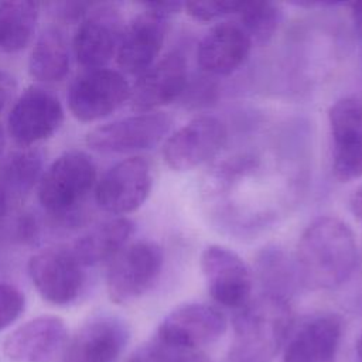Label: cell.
<instances>
[{"mask_svg": "<svg viewBox=\"0 0 362 362\" xmlns=\"http://www.w3.org/2000/svg\"><path fill=\"white\" fill-rule=\"evenodd\" d=\"M25 297L23 291L10 283H0V331L10 327L23 314Z\"/></svg>", "mask_w": 362, "mask_h": 362, "instance_id": "cell-27", "label": "cell"}, {"mask_svg": "<svg viewBox=\"0 0 362 362\" xmlns=\"http://www.w3.org/2000/svg\"><path fill=\"white\" fill-rule=\"evenodd\" d=\"M226 331V318L208 304H184L173 310L158 325L156 339L170 348L197 351L215 342Z\"/></svg>", "mask_w": 362, "mask_h": 362, "instance_id": "cell-14", "label": "cell"}, {"mask_svg": "<svg viewBox=\"0 0 362 362\" xmlns=\"http://www.w3.org/2000/svg\"><path fill=\"white\" fill-rule=\"evenodd\" d=\"M98 182L93 160L85 151L69 150L42 173L37 195L41 206L55 218H74Z\"/></svg>", "mask_w": 362, "mask_h": 362, "instance_id": "cell-3", "label": "cell"}, {"mask_svg": "<svg viewBox=\"0 0 362 362\" xmlns=\"http://www.w3.org/2000/svg\"><path fill=\"white\" fill-rule=\"evenodd\" d=\"M68 328L57 315H38L16 328L3 344L13 362H54L68 344Z\"/></svg>", "mask_w": 362, "mask_h": 362, "instance_id": "cell-15", "label": "cell"}, {"mask_svg": "<svg viewBox=\"0 0 362 362\" xmlns=\"http://www.w3.org/2000/svg\"><path fill=\"white\" fill-rule=\"evenodd\" d=\"M173 119L163 112H146L113 120L92 129L86 144L100 153H134L150 150L168 134Z\"/></svg>", "mask_w": 362, "mask_h": 362, "instance_id": "cell-7", "label": "cell"}, {"mask_svg": "<svg viewBox=\"0 0 362 362\" xmlns=\"http://www.w3.org/2000/svg\"><path fill=\"white\" fill-rule=\"evenodd\" d=\"M124 20L116 4H93L78 24L72 48L76 61L88 69L106 68L117 54Z\"/></svg>", "mask_w": 362, "mask_h": 362, "instance_id": "cell-9", "label": "cell"}, {"mask_svg": "<svg viewBox=\"0 0 362 362\" xmlns=\"http://www.w3.org/2000/svg\"><path fill=\"white\" fill-rule=\"evenodd\" d=\"M235 14L252 44L257 45L267 44L281 21V10L272 1H239Z\"/></svg>", "mask_w": 362, "mask_h": 362, "instance_id": "cell-26", "label": "cell"}, {"mask_svg": "<svg viewBox=\"0 0 362 362\" xmlns=\"http://www.w3.org/2000/svg\"><path fill=\"white\" fill-rule=\"evenodd\" d=\"M349 208H351L354 216L362 225V185L352 192V195L349 198Z\"/></svg>", "mask_w": 362, "mask_h": 362, "instance_id": "cell-36", "label": "cell"}, {"mask_svg": "<svg viewBox=\"0 0 362 362\" xmlns=\"http://www.w3.org/2000/svg\"><path fill=\"white\" fill-rule=\"evenodd\" d=\"M64 122L59 99L41 86L27 88L13 103L7 117L10 136L21 146H33L54 136Z\"/></svg>", "mask_w": 362, "mask_h": 362, "instance_id": "cell-13", "label": "cell"}, {"mask_svg": "<svg viewBox=\"0 0 362 362\" xmlns=\"http://www.w3.org/2000/svg\"><path fill=\"white\" fill-rule=\"evenodd\" d=\"M16 90H17L16 78L6 71H0V112L10 103V100L16 95Z\"/></svg>", "mask_w": 362, "mask_h": 362, "instance_id": "cell-33", "label": "cell"}, {"mask_svg": "<svg viewBox=\"0 0 362 362\" xmlns=\"http://www.w3.org/2000/svg\"><path fill=\"white\" fill-rule=\"evenodd\" d=\"M359 304H361L359 307H362V296H361V298H359Z\"/></svg>", "mask_w": 362, "mask_h": 362, "instance_id": "cell-41", "label": "cell"}, {"mask_svg": "<svg viewBox=\"0 0 362 362\" xmlns=\"http://www.w3.org/2000/svg\"><path fill=\"white\" fill-rule=\"evenodd\" d=\"M164 346L167 349V362H211L204 354L198 351H184V349L170 348L167 345Z\"/></svg>", "mask_w": 362, "mask_h": 362, "instance_id": "cell-35", "label": "cell"}, {"mask_svg": "<svg viewBox=\"0 0 362 362\" xmlns=\"http://www.w3.org/2000/svg\"><path fill=\"white\" fill-rule=\"evenodd\" d=\"M349 7H351V16L356 30L362 33V3H351Z\"/></svg>", "mask_w": 362, "mask_h": 362, "instance_id": "cell-38", "label": "cell"}, {"mask_svg": "<svg viewBox=\"0 0 362 362\" xmlns=\"http://www.w3.org/2000/svg\"><path fill=\"white\" fill-rule=\"evenodd\" d=\"M332 139V174L339 182L362 177V102L345 96L328 110Z\"/></svg>", "mask_w": 362, "mask_h": 362, "instance_id": "cell-12", "label": "cell"}, {"mask_svg": "<svg viewBox=\"0 0 362 362\" xmlns=\"http://www.w3.org/2000/svg\"><path fill=\"white\" fill-rule=\"evenodd\" d=\"M69 47L65 33L57 27L45 28L37 38L30 58L28 74L42 83L62 81L69 72Z\"/></svg>", "mask_w": 362, "mask_h": 362, "instance_id": "cell-22", "label": "cell"}, {"mask_svg": "<svg viewBox=\"0 0 362 362\" xmlns=\"http://www.w3.org/2000/svg\"><path fill=\"white\" fill-rule=\"evenodd\" d=\"M164 256L151 240L129 243L109 264L106 288L116 304H129L143 297L158 280Z\"/></svg>", "mask_w": 362, "mask_h": 362, "instance_id": "cell-4", "label": "cell"}, {"mask_svg": "<svg viewBox=\"0 0 362 362\" xmlns=\"http://www.w3.org/2000/svg\"><path fill=\"white\" fill-rule=\"evenodd\" d=\"M356 260L354 232L335 216L314 219L301 233L294 257L300 283L310 290L342 286L354 274Z\"/></svg>", "mask_w": 362, "mask_h": 362, "instance_id": "cell-1", "label": "cell"}, {"mask_svg": "<svg viewBox=\"0 0 362 362\" xmlns=\"http://www.w3.org/2000/svg\"><path fill=\"white\" fill-rule=\"evenodd\" d=\"M126 362H164V356L158 344L153 339L151 342L141 346L134 352Z\"/></svg>", "mask_w": 362, "mask_h": 362, "instance_id": "cell-32", "label": "cell"}, {"mask_svg": "<svg viewBox=\"0 0 362 362\" xmlns=\"http://www.w3.org/2000/svg\"><path fill=\"white\" fill-rule=\"evenodd\" d=\"M51 7V11L58 21L79 24L93 4L88 1H57L52 3Z\"/></svg>", "mask_w": 362, "mask_h": 362, "instance_id": "cell-29", "label": "cell"}, {"mask_svg": "<svg viewBox=\"0 0 362 362\" xmlns=\"http://www.w3.org/2000/svg\"><path fill=\"white\" fill-rule=\"evenodd\" d=\"M144 10H148L160 17H164L168 20V17L177 14L184 8V3L181 1H150L143 3Z\"/></svg>", "mask_w": 362, "mask_h": 362, "instance_id": "cell-34", "label": "cell"}, {"mask_svg": "<svg viewBox=\"0 0 362 362\" xmlns=\"http://www.w3.org/2000/svg\"><path fill=\"white\" fill-rule=\"evenodd\" d=\"M256 273L266 294L286 300L301 286L294 259L274 246H267L257 255Z\"/></svg>", "mask_w": 362, "mask_h": 362, "instance_id": "cell-25", "label": "cell"}, {"mask_svg": "<svg viewBox=\"0 0 362 362\" xmlns=\"http://www.w3.org/2000/svg\"><path fill=\"white\" fill-rule=\"evenodd\" d=\"M167 31V18L148 10L137 14L126 27L117 48L119 66L132 75H141L157 62Z\"/></svg>", "mask_w": 362, "mask_h": 362, "instance_id": "cell-19", "label": "cell"}, {"mask_svg": "<svg viewBox=\"0 0 362 362\" xmlns=\"http://www.w3.org/2000/svg\"><path fill=\"white\" fill-rule=\"evenodd\" d=\"M28 277L38 294L54 305L75 301L85 284L83 266L72 249L47 247L34 253L27 263Z\"/></svg>", "mask_w": 362, "mask_h": 362, "instance_id": "cell-6", "label": "cell"}, {"mask_svg": "<svg viewBox=\"0 0 362 362\" xmlns=\"http://www.w3.org/2000/svg\"><path fill=\"white\" fill-rule=\"evenodd\" d=\"M342 331L344 322L338 314L307 317L291 328L281 362H335Z\"/></svg>", "mask_w": 362, "mask_h": 362, "instance_id": "cell-17", "label": "cell"}, {"mask_svg": "<svg viewBox=\"0 0 362 362\" xmlns=\"http://www.w3.org/2000/svg\"><path fill=\"white\" fill-rule=\"evenodd\" d=\"M355 351H356V358H358V362H362V332L359 334L358 339H356V344H355Z\"/></svg>", "mask_w": 362, "mask_h": 362, "instance_id": "cell-39", "label": "cell"}, {"mask_svg": "<svg viewBox=\"0 0 362 362\" xmlns=\"http://www.w3.org/2000/svg\"><path fill=\"white\" fill-rule=\"evenodd\" d=\"M127 79L115 69H88L68 89V107L79 122H96L117 110L130 98Z\"/></svg>", "mask_w": 362, "mask_h": 362, "instance_id": "cell-5", "label": "cell"}, {"mask_svg": "<svg viewBox=\"0 0 362 362\" xmlns=\"http://www.w3.org/2000/svg\"><path fill=\"white\" fill-rule=\"evenodd\" d=\"M153 170L140 156L124 158L112 165L96 182L95 201L103 211L126 215L139 209L150 195Z\"/></svg>", "mask_w": 362, "mask_h": 362, "instance_id": "cell-8", "label": "cell"}, {"mask_svg": "<svg viewBox=\"0 0 362 362\" xmlns=\"http://www.w3.org/2000/svg\"><path fill=\"white\" fill-rule=\"evenodd\" d=\"M293 328L286 298L263 293L238 310L233 318L230 362H272Z\"/></svg>", "mask_w": 362, "mask_h": 362, "instance_id": "cell-2", "label": "cell"}, {"mask_svg": "<svg viewBox=\"0 0 362 362\" xmlns=\"http://www.w3.org/2000/svg\"><path fill=\"white\" fill-rule=\"evenodd\" d=\"M252 41L238 23H219L199 41L197 62L208 75H229L247 59Z\"/></svg>", "mask_w": 362, "mask_h": 362, "instance_id": "cell-20", "label": "cell"}, {"mask_svg": "<svg viewBox=\"0 0 362 362\" xmlns=\"http://www.w3.org/2000/svg\"><path fill=\"white\" fill-rule=\"evenodd\" d=\"M226 140V127L218 117L199 115L165 139L163 158L170 168L188 171L216 156Z\"/></svg>", "mask_w": 362, "mask_h": 362, "instance_id": "cell-11", "label": "cell"}, {"mask_svg": "<svg viewBox=\"0 0 362 362\" xmlns=\"http://www.w3.org/2000/svg\"><path fill=\"white\" fill-rule=\"evenodd\" d=\"M4 144H6V136H4L3 126L0 124V157H1V153H3V148H4Z\"/></svg>", "mask_w": 362, "mask_h": 362, "instance_id": "cell-40", "label": "cell"}, {"mask_svg": "<svg viewBox=\"0 0 362 362\" xmlns=\"http://www.w3.org/2000/svg\"><path fill=\"white\" fill-rule=\"evenodd\" d=\"M40 17V4L30 0L0 3V51L18 52L33 40Z\"/></svg>", "mask_w": 362, "mask_h": 362, "instance_id": "cell-23", "label": "cell"}, {"mask_svg": "<svg viewBox=\"0 0 362 362\" xmlns=\"http://www.w3.org/2000/svg\"><path fill=\"white\" fill-rule=\"evenodd\" d=\"M44 173V156L38 148H23L0 157V187L13 199L38 185Z\"/></svg>", "mask_w": 362, "mask_h": 362, "instance_id": "cell-24", "label": "cell"}, {"mask_svg": "<svg viewBox=\"0 0 362 362\" xmlns=\"http://www.w3.org/2000/svg\"><path fill=\"white\" fill-rule=\"evenodd\" d=\"M214 93H215L214 83L211 81H201L199 83L194 82L191 86L187 83V88L184 90L182 96L188 95V103L202 105V103H208L209 100H212Z\"/></svg>", "mask_w": 362, "mask_h": 362, "instance_id": "cell-30", "label": "cell"}, {"mask_svg": "<svg viewBox=\"0 0 362 362\" xmlns=\"http://www.w3.org/2000/svg\"><path fill=\"white\" fill-rule=\"evenodd\" d=\"M188 83L187 62L180 52H171L137 76L130 88V105L139 113L154 112L181 99Z\"/></svg>", "mask_w": 362, "mask_h": 362, "instance_id": "cell-16", "label": "cell"}, {"mask_svg": "<svg viewBox=\"0 0 362 362\" xmlns=\"http://www.w3.org/2000/svg\"><path fill=\"white\" fill-rule=\"evenodd\" d=\"M239 1H187L185 13L197 21H214L229 14H235Z\"/></svg>", "mask_w": 362, "mask_h": 362, "instance_id": "cell-28", "label": "cell"}, {"mask_svg": "<svg viewBox=\"0 0 362 362\" xmlns=\"http://www.w3.org/2000/svg\"><path fill=\"white\" fill-rule=\"evenodd\" d=\"M14 235L16 239L27 243V242H33L38 233V223L37 219L31 215V214H23L14 225Z\"/></svg>", "mask_w": 362, "mask_h": 362, "instance_id": "cell-31", "label": "cell"}, {"mask_svg": "<svg viewBox=\"0 0 362 362\" xmlns=\"http://www.w3.org/2000/svg\"><path fill=\"white\" fill-rule=\"evenodd\" d=\"M134 223L124 216L103 221L86 230L74 243L72 252L83 267L112 262L127 245Z\"/></svg>", "mask_w": 362, "mask_h": 362, "instance_id": "cell-21", "label": "cell"}, {"mask_svg": "<svg viewBox=\"0 0 362 362\" xmlns=\"http://www.w3.org/2000/svg\"><path fill=\"white\" fill-rule=\"evenodd\" d=\"M129 341L126 324L116 317H96L85 322L68 344L58 362H115Z\"/></svg>", "mask_w": 362, "mask_h": 362, "instance_id": "cell-18", "label": "cell"}, {"mask_svg": "<svg viewBox=\"0 0 362 362\" xmlns=\"http://www.w3.org/2000/svg\"><path fill=\"white\" fill-rule=\"evenodd\" d=\"M199 267L211 297L219 305L240 310L252 300L250 269L233 250L209 245L201 252Z\"/></svg>", "mask_w": 362, "mask_h": 362, "instance_id": "cell-10", "label": "cell"}, {"mask_svg": "<svg viewBox=\"0 0 362 362\" xmlns=\"http://www.w3.org/2000/svg\"><path fill=\"white\" fill-rule=\"evenodd\" d=\"M10 204H11V198L8 197V194L0 187V226L3 223V221L6 219V215L10 209Z\"/></svg>", "mask_w": 362, "mask_h": 362, "instance_id": "cell-37", "label": "cell"}]
</instances>
